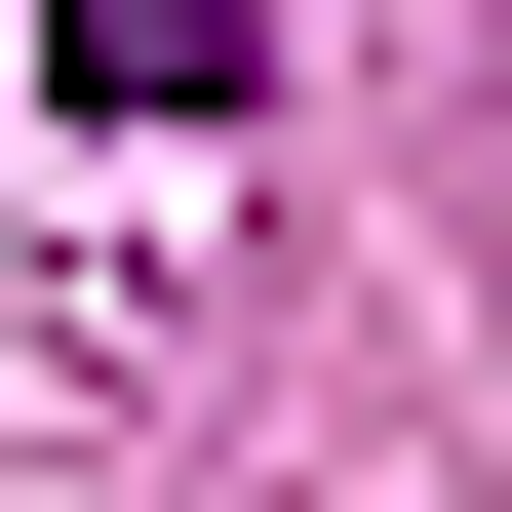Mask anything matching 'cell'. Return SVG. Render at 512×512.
<instances>
[{
  "instance_id": "1",
  "label": "cell",
  "mask_w": 512,
  "mask_h": 512,
  "mask_svg": "<svg viewBox=\"0 0 512 512\" xmlns=\"http://www.w3.org/2000/svg\"><path fill=\"white\" fill-rule=\"evenodd\" d=\"M40 79H79V119H237V79H276V0H40Z\"/></svg>"
}]
</instances>
